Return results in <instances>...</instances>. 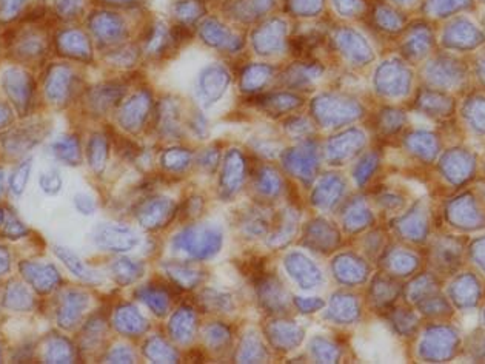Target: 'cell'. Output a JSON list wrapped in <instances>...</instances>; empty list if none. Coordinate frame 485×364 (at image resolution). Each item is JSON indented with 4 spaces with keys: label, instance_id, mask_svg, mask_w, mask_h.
<instances>
[{
    "label": "cell",
    "instance_id": "cell-16",
    "mask_svg": "<svg viewBox=\"0 0 485 364\" xmlns=\"http://www.w3.org/2000/svg\"><path fill=\"white\" fill-rule=\"evenodd\" d=\"M138 298L147 304L154 313L159 315V317L167 315L170 308V296L167 290L162 289V287L154 285L142 287L141 290H138Z\"/></svg>",
    "mask_w": 485,
    "mask_h": 364
},
{
    "label": "cell",
    "instance_id": "cell-17",
    "mask_svg": "<svg viewBox=\"0 0 485 364\" xmlns=\"http://www.w3.org/2000/svg\"><path fill=\"white\" fill-rule=\"evenodd\" d=\"M111 272L116 281L122 285H127L139 280L145 272V267L139 261H133V260H128V258H122V260L113 263Z\"/></svg>",
    "mask_w": 485,
    "mask_h": 364
},
{
    "label": "cell",
    "instance_id": "cell-35",
    "mask_svg": "<svg viewBox=\"0 0 485 364\" xmlns=\"http://www.w3.org/2000/svg\"><path fill=\"white\" fill-rule=\"evenodd\" d=\"M66 89H68V79L65 76V71H56L50 82V87H48V91H50L51 98H62V96L68 91Z\"/></svg>",
    "mask_w": 485,
    "mask_h": 364
},
{
    "label": "cell",
    "instance_id": "cell-15",
    "mask_svg": "<svg viewBox=\"0 0 485 364\" xmlns=\"http://www.w3.org/2000/svg\"><path fill=\"white\" fill-rule=\"evenodd\" d=\"M242 233L248 238H262L268 233L270 230V219L265 215L264 210L260 208H248L242 215L240 219Z\"/></svg>",
    "mask_w": 485,
    "mask_h": 364
},
{
    "label": "cell",
    "instance_id": "cell-31",
    "mask_svg": "<svg viewBox=\"0 0 485 364\" xmlns=\"http://www.w3.org/2000/svg\"><path fill=\"white\" fill-rule=\"evenodd\" d=\"M350 298H347L344 295H335L333 300H332V308H330V313H328V318H333L337 321H345L350 318V312L352 308L348 304H350Z\"/></svg>",
    "mask_w": 485,
    "mask_h": 364
},
{
    "label": "cell",
    "instance_id": "cell-42",
    "mask_svg": "<svg viewBox=\"0 0 485 364\" xmlns=\"http://www.w3.org/2000/svg\"><path fill=\"white\" fill-rule=\"evenodd\" d=\"M24 0H0V11L2 14H13L14 11H17L19 8H21Z\"/></svg>",
    "mask_w": 485,
    "mask_h": 364
},
{
    "label": "cell",
    "instance_id": "cell-4",
    "mask_svg": "<svg viewBox=\"0 0 485 364\" xmlns=\"http://www.w3.org/2000/svg\"><path fill=\"white\" fill-rule=\"evenodd\" d=\"M94 241L101 248H105V251L127 252L139 243V239L128 227L103 224L96 230Z\"/></svg>",
    "mask_w": 485,
    "mask_h": 364
},
{
    "label": "cell",
    "instance_id": "cell-26",
    "mask_svg": "<svg viewBox=\"0 0 485 364\" xmlns=\"http://www.w3.org/2000/svg\"><path fill=\"white\" fill-rule=\"evenodd\" d=\"M205 335V341L213 350H219L222 348L228 346V343L231 341V332L224 324H211L203 332Z\"/></svg>",
    "mask_w": 485,
    "mask_h": 364
},
{
    "label": "cell",
    "instance_id": "cell-39",
    "mask_svg": "<svg viewBox=\"0 0 485 364\" xmlns=\"http://www.w3.org/2000/svg\"><path fill=\"white\" fill-rule=\"evenodd\" d=\"M295 304L302 313H313L324 308V301L321 298H296Z\"/></svg>",
    "mask_w": 485,
    "mask_h": 364
},
{
    "label": "cell",
    "instance_id": "cell-8",
    "mask_svg": "<svg viewBox=\"0 0 485 364\" xmlns=\"http://www.w3.org/2000/svg\"><path fill=\"white\" fill-rule=\"evenodd\" d=\"M339 243V235L332 224L324 219H313L304 232V244L316 252H330Z\"/></svg>",
    "mask_w": 485,
    "mask_h": 364
},
{
    "label": "cell",
    "instance_id": "cell-36",
    "mask_svg": "<svg viewBox=\"0 0 485 364\" xmlns=\"http://www.w3.org/2000/svg\"><path fill=\"white\" fill-rule=\"evenodd\" d=\"M203 210V199L200 196H191L190 199L185 201V204L182 207V218L183 219H191L198 218Z\"/></svg>",
    "mask_w": 485,
    "mask_h": 364
},
{
    "label": "cell",
    "instance_id": "cell-25",
    "mask_svg": "<svg viewBox=\"0 0 485 364\" xmlns=\"http://www.w3.org/2000/svg\"><path fill=\"white\" fill-rule=\"evenodd\" d=\"M53 150L57 155V158H61L62 161L68 162L70 166H77L81 162V148H79V141L76 138H62L61 141H57Z\"/></svg>",
    "mask_w": 485,
    "mask_h": 364
},
{
    "label": "cell",
    "instance_id": "cell-23",
    "mask_svg": "<svg viewBox=\"0 0 485 364\" xmlns=\"http://www.w3.org/2000/svg\"><path fill=\"white\" fill-rule=\"evenodd\" d=\"M280 187H282V181H280L275 168L264 167L257 171L256 188L260 195H264L267 198L277 196Z\"/></svg>",
    "mask_w": 485,
    "mask_h": 364
},
{
    "label": "cell",
    "instance_id": "cell-38",
    "mask_svg": "<svg viewBox=\"0 0 485 364\" xmlns=\"http://www.w3.org/2000/svg\"><path fill=\"white\" fill-rule=\"evenodd\" d=\"M74 206L82 215H93L96 210L94 199L90 195H85V193H79L74 196Z\"/></svg>",
    "mask_w": 485,
    "mask_h": 364
},
{
    "label": "cell",
    "instance_id": "cell-33",
    "mask_svg": "<svg viewBox=\"0 0 485 364\" xmlns=\"http://www.w3.org/2000/svg\"><path fill=\"white\" fill-rule=\"evenodd\" d=\"M220 76H224V74H220L219 71H215V70H210L207 73L205 78H203V93L207 94V98L211 99V101H215L218 96L220 94V89H222V79H219Z\"/></svg>",
    "mask_w": 485,
    "mask_h": 364
},
{
    "label": "cell",
    "instance_id": "cell-7",
    "mask_svg": "<svg viewBox=\"0 0 485 364\" xmlns=\"http://www.w3.org/2000/svg\"><path fill=\"white\" fill-rule=\"evenodd\" d=\"M245 168V158L242 156V153L239 150H230L225 156L220 176V187L224 195L233 196L238 193L244 184Z\"/></svg>",
    "mask_w": 485,
    "mask_h": 364
},
{
    "label": "cell",
    "instance_id": "cell-24",
    "mask_svg": "<svg viewBox=\"0 0 485 364\" xmlns=\"http://www.w3.org/2000/svg\"><path fill=\"white\" fill-rule=\"evenodd\" d=\"M191 153L185 148H168L162 155V166L170 171H183L191 164Z\"/></svg>",
    "mask_w": 485,
    "mask_h": 364
},
{
    "label": "cell",
    "instance_id": "cell-29",
    "mask_svg": "<svg viewBox=\"0 0 485 364\" xmlns=\"http://www.w3.org/2000/svg\"><path fill=\"white\" fill-rule=\"evenodd\" d=\"M133 102V101H131ZM145 101H134L131 105H128L127 108L123 111V118H122V123L125 126V128H130V130H136L142 126V121L145 118Z\"/></svg>",
    "mask_w": 485,
    "mask_h": 364
},
{
    "label": "cell",
    "instance_id": "cell-21",
    "mask_svg": "<svg viewBox=\"0 0 485 364\" xmlns=\"http://www.w3.org/2000/svg\"><path fill=\"white\" fill-rule=\"evenodd\" d=\"M143 353L153 363H178L179 360L176 350L158 337L148 340V343L145 344L143 348Z\"/></svg>",
    "mask_w": 485,
    "mask_h": 364
},
{
    "label": "cell",
    "instance_id": "cell-41",
    "mask_svg": "<svg viewBox=\"0 0 485 364\" xmlns=\"http://www.w3.org/2000/svg\"><path fill=\"white\" fill-rule=\"evenodd\" d=\"M287 128L291 135H296V136H302L310 133V127L305 121H291Z\"/></svg>",
    "mask_w": 485,
    "mask_h": 364
},
{
    "label": "cell",
    "instance_id": "cell-3",
    "mask_svg": "<svg viewBox=\"0 0 485 364\" xmlns=\"http://www.w3.org/2000/svg\"><path fill=\"white\" fill-rule=\"evenodd\" d=\"M176 213L178 206L174 204V201L165 196H156L145 201L141 206L138 210V219L142 227L156 230L167 226Z\"/></svg>",
    "mask_w": 485,
    "mask_h": 364
},
{
    "label": "cell",
    "instance_id": "cell-9",
    "mask_svg": "<svg viewBox=\"0 0 485 364\" xmlns=\"http://www.w3.org/2000/svg\"><path fill=\"white\" fill-rule=\"evenodd\" d=\"M268 338L279 350H291L297 348L304 340V329L295 323L276 321L267 328Z\"/></svg>",
    "mask_w": 485,
    "mask_h": 364
},
{
    "label": "cell",
    "instance_id": "cell-13",
    "mask_svg": "<svg viewBox=\"0 0 485 364\" xmlns=\"http://www.w3.org/2000/svg\"><path fill=\"white\" fill-rule=\"evenodd\" d=\"M299 216L295 210L287 208L282 213H279V221L275 228V232L270 235L268 244L271 247H284L291 241L297 230Z\"/></svg>",
    "mask_w": 485,
    "mask_h": 364
},
{
    "label": "cell",
    "instance_id": "cell-32",
    "mask_svg": "<svg viewBox=\"0 0 485 364\" xmlns=\"http://www.w3.org/2000/svg\"><path fill=\"white\" fill-rule=\"evenodd\" d=\"M39 184L41 188L48 195H56L59 193V190L62 188V178L57 170H50L46 173H42L39 178Z\"/></svg>",
    "mask_w": 485,
    "mask_h": 364
},
{
    "label": "cell",
    "instance_id": "cell-22",
    "mask_svg": "<svg viewBox=\"0 0 485 364\" xmlns=\"http://www.w3.org/2000/svg\"><path fill=\"white\" fill-rule=\"evenodd\" d=\"M56 255L61 258V260L65 263V266L70 269L76 276L82 278L85 281H90V283H96L99 281V276H97L96 272L86 269L85 264L81 261V258L74 255L71 251H68L65 247H56Z\"/></svg>",
    "mask_w": 485,
    "mask_h": 364
},
{
    "label": "cell",
    "instance_id": "cell-20",
    "mask_svg": "<svg viewBox=\"0 0 485 364\" xmlns=\"http://www.w3.org/2000/svg\"><path fill=\"white\" fill-rule=\"evenodd\" d=\"M199 305L207 312H230L233 309L231 296L215 289H205L199 295Z\"/></svg>",
    "mask_w": 485,
    "mask_h": 364
},
{
    "label": "cell",
    "instance_id": "cell-1",
    "mask_svg": "<svg viewBox=\"0 0 485 364\" xmlns=\"http://www.w3.org/2000/svg\"><path fill=\"white\" fill-rule=\"evenodd\" d=\"M222 247V230L215 224H199L183 228L173 239V248L194 260H210Z\"/></svg>",
    "mask_w": 485,
    "mask_h": 364
},
{
    "label": "cell",
    "instance_id": "cell-12",
    "mask_svg": "<svg viewBox=\"0 0 485 364\" xmlns=\"http://www.w3.org/2000/svg\"><path fill=\"white\" fill-rule=\"evenodd\" d=\"M163 269L170 280H173L179 287H183V289H193L203 280V272L187 263H165Z\"/></svg>",
    "mask_w": 485,
    "mask_h": 364
},
{
    "label": "cell",
    "instance_id": "cell-6",
    "mask_svg": "<svg viewBox=\"0 0 485 364\" xmlns=\"http://www.w3.org/2000/svg\"><path fill=\"white\" fill-rule=\"evenodd\" d=\"M285 267L291 278L302 287V289H315L322 283V273L317 266L299 252L290 253L285 258Z\"/></svg>",
    "mask_w": 485,
    "mask_h": 364
},
{
    "label": "cell",
    "instance_id": "cell-30",
    "mask_svg": "<svg viewBox=\"0 0 485 364\" xmlns=\"http://www.w3.org/2000/svg\"><path fill=\"white\" fill-rule=\"evenodd\" d=\"M159 128L162 131L163 136L167 138H179L180 136V128H179V122H178V111L174 107L168 108H163L162 114H160V123H159Z\"/></svg>",
    "mask_w": 485,
    "mask_h": 364
},
{
    "label": "cell",
    "instance_id": "cell-5",
    "mask_svg": "<svg viewBox=\"0 0 485 364\" xmlns=\"http://www.w3.org/2000/svg\"><path fill=\"white\" fill-rule=\"evenodd\" d=\"M259 301L270 313H282L288 309V293L273 275H264L256 281Z\"/></svg>",
    "mask_w": 485,
    "mask_h": 364
},
{
    "label": "cell",
    "instance_id": "cell-19",
    "mask_svg": "<svg viewBox=\"0 0 485 364\" xmlns=\"http://www.w3.org/2000/svg\"><path fill=\"white\" fill-rule=\"evenodd\" d=\"M86 304H88V296L83 293L71 292L65 296L63 308L61 312V324L63 328L65 325L66 328H71L73 323L76 320H79L82 310L86 308Z\"/></svg>",
    "mask_w": 485,
    "mask_h": 364
},
{
    "label": "cell",
    "instance_id": "cell-44",
    "mask_svg": "<svg viewBox=\"0 0 485 364\" xmlns=\"http://www.w3.org/2000/svg\"><path fill=\"white\" fill-rule=\"evenodd\" d=\"M193 130L196 131L198 135L202 138L203 135H205V131H207V122L199 116L198 119H194V122H193Z\"/></svg>",
    "mask_w": 485,
    "mask_h": 364
},
{
    "label": "cell",
    "instance_id": "cell-37",
    "mask_svg": "<svg viewBox=\"0 0 485 364\" xmlns=\"http://www.w3.org/2000/svg\"><path fill=\"white\" fill-rule=\"evenodd\" d=\"M30 167H31L30 162H25L24 166H21L16 170V173H14L13 181H11V187H13V191L16 195H21L24 191V188L26 186V181H28V173H30Z\"/></svg>",
    "mask_w": 485,
    "mask_h": 364
},
{
    "label": "cell",
    "instance_id": "cell-10",
    "mask_svg": "<svg viewBox=\"0 0 485 364\" xmlns=\"http://www.w3.org/2000/svg\"><path fill=\"white\" fill-rule=\"evenodd\" d=\"M344 191V182L336 175H327L317 182L313 191V204L319 208L333 207Z\"/></svg>",
    "mask_w": 485,
    "mask_h": 364
},
{
    "label": "cell",
    "instance_id": "cell-11",
    "mask_svg": "<svg viewBox=\"0 0 485 364\" xmlns=\"http://www.w3.org/2000/svg\"><path fill=\"white\" fill-rule=\"evenodd\" d=\"M168 330L173 340L180 344H187L193 340V335L196 332V317L190 308H180L173 315L170 321Z\"/></svg>",
    "mask_w": 485,
    "mask_h": 364
},
{
    "label": "cell",
    "instance_id": "cell-43",
    "mask_svg": "<svg viewBox=\"0 0 485 364\" xmlns=\"http://www.w3.org/2000/svg\"><path fill=\"white\" fill-rule=\"evenodd\" d=\"M257 150H259L260 153H264V155L270 156V158L276 156L277 153H279L277 146H275V143H271V142H267V141H260V142H257Z\"/></svg>",
    "mask_w": 485,
    "mask_h": 364
},
{
    "label": "cell",
    "instance_id": "cell-2",
    "mask_svg": "<svg viewBox=\"0 0 485 364\" xmlns=\"http://www.w3.org/2000/svg\"><path fill=\"white\" fill-rule=\"evenodd\" d=\"M284 167L291 175L310 184L315 179L317 170V147L313 141H305L300 146L285 151L282 158Z\"/></svg>",
    "mask_w": 485,
    "mask_h": 364
},
{
    "label": "cell",
    "instance_id": "cell-28",
    "mask_svg": "<svg viewBox=\"0 0 485 364\" xmlns=\"http://www.w3.org/2000/svg\"><path fill=\"white\" fill-rule=\"evenodd\" d=\"M310 350H312L313 357L319 363H335L337 360V349L333 346L332 343L317 337L310 344Z\"/></svg>",
    "mask_w": 485,
    "mask_h": 364
},
{
    "label": "cell",
    "instance_id": "cell-40",
    "mask_svg": "<svg viewBox=\"0 0 485 364\" xmlns=\"http://www.w3.org/2000/svg\"><path fill=\"white\" fill-rule=\"evenodd\" d=\"M106 360L110 363H133L134 355L127 348H116Z\"/></svg>",
    "mask_w": 485,
    "mask_h": 364
},
{
    "label": "cell",
    "instance_id": "cell-34",
    "mask_svg": "<svg viewBox=\"0 0 485 364\" xmlns=\"http://www.w3.org/2000/svg\"><path fill=\"white\" fill-rule=\"evenodd\" d=\"M198 164L205 171H215L219 166V150L215 147L203 150L198 158Z\"/></svg>",
    "mask_w": 485,
    "mask_h": 364
},
{
    "label": "cell",
    "instance_id": "cell-14",
    "mask_svg": "<svg viewBox=\"0 0 485 364\" xmlns=\"http://www.w3.org/2000/svg\"><path fill=\"white\" fill-rule=\"evenodd\" d=\"M116 328L125 335H141L148 329V323L133 305H125L116 313Z\"/></svg>",
    "mask_w": 485,
    "mask_h": 364
},
{
    "label": "cell",
    "instance_id": "cell-27",
    "mask_svg": "<svg viewBox=\"0 0 485 364\" xmlns=\"http://www.w3.org/2000/svg\"><path fill=\"white\" fill-rule=\"evenodd\" d=\"M106 156H108V146H106L105 138L101 135L93 136L88 147V159L91 167L97 171H101L105 167Z\"/></svg>",
    "mask_w": 485,
    "mask_h": 364
},
{
    "label": "cell",
    "instance_id": "cell-18",
    "mask_svg": "<svg viewBox=\"0 0 485 364\" xmlns=\"http://www.w3.org/2000/svg\"><path fill=\"white\" fill-rule=\"evenodd\" d=\"M238 360L240 363H262L267 360V350L265 346L262 344L256 333L250 332L247 333L244 340H242L240 349L238 353Z\"/></svg>",
    "mask_w": 485,
    "mask_h": 364
}]
</instances>
